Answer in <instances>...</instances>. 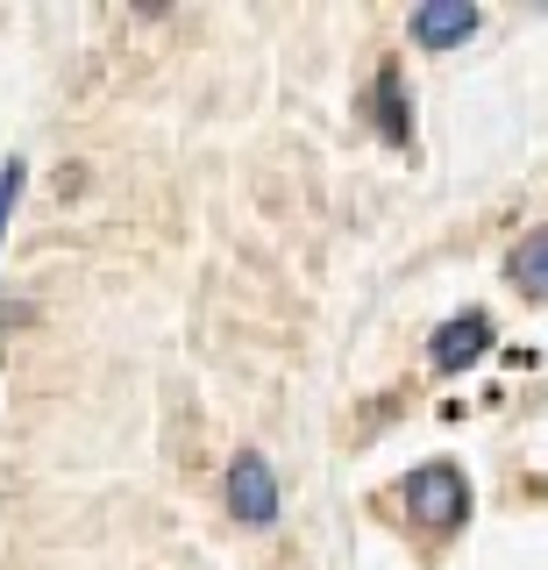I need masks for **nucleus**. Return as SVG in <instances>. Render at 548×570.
<instances>
[{
  "instance_id": "f257e3e1",
  "label": "nucleus",
  "mask_w": 548,
  "mask_h": 570,
  "mask_svg": "<svg viewBox=\"0 0 548 570\" xmlns=\"http://www.w3.org/2000/svg\"><path fill=\"white\" fill-rule=\"evenodd\" d=\"M406 507H414L420 521H435V528H456L470 513L464 471H456V463H420V471L406 478Z\"/></svg>"
},
{
  "instance_id": "f03ea898",
  "label": "nucleus",
  "mask_w": 548,
  "mask_h": 570,
  "mask_svg": "<svg viewBox=\"0 0 548 570\" xmlns=\"http://www.w3.org/2000/svg\"><path fill=\"white\" fill-rule=\"evenodd\" d=\"M228 513L250 521V528H271L278 521V471H271V456L242 450L236 463H228Z\"/></svg>"
},
{
  "instance_id": "7ed1b4c3",
  "label": "nucleus",
  "mask_w": 548,
  "mask_h": 570,
  "mask_svg": "<svg viewBox=\"0 0 548 570\" xmlns=\"http://www.w3.org/2000/svg\"><path fill=\"white\" fill-rule=\"evenodd\" d=\"M491 350V314H449L435 328V371H464Z\"/></svg>"
},
{
  "instance_id": "20e7f679",
  "label": "nucleus",
  "mask_w": 548,
  "mask_h": 570,
  "mask_svg": "<svg viewBox=\"0 0 548 570\" xmlns=\"http://www.w3.org/2000/svg\"><path fill=\"white\" fill-rule=\"evenodd\" d=\"M470 36H477V8H470V0H428V8H414V43L449 50V43H470Z\"/></svg>"
},
{
  "instance_id": "39448f33",
  "label": "nucleus",
  "mask_w": 548,
  "mask_h": 570,
  "mask_svg": "<svg viewBox=\"0 0 548 570\" xmlns=\"http://www.w3.org/2000/svg\"><path fill=\"white\" fill-rule=\"evenodd\" d=\"M506 278L520 285V293H548V228H535V236L506 257Z\"/></svg>"
},
{
  "instance_id": "423d86ee",
  "label": "nucleus",
  "mask_w": 548,
  "mask_h": 570,
  "mask_svg": "<svg viewBox=\"0 0 548 570\" xmlns=\"http://www.w3.org/2000/svg\"><path fill=\"white\" fill-rule=\"evenodd\" d=\"M378 129L392 136V142H406V100H399V71L392 65L378 71Z\"/></svg>"
},
{
  "instance_id": "0eeeda50",
  "label": "nucleus",
  "mask_w": 548,
  "mask_h": 570,
  "mask_svg": "<svg viewBox=\"0 0 548 570\" xmlns=\"http://www.w3.org/2000/svg\"><path fill=\"white\" fill-rule=\"evenodd\" d=\"M22 186H29V165H22V157H0V243H8V222H14Z\"/></svg>"
}]
</instances>
